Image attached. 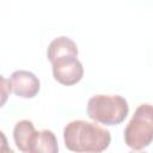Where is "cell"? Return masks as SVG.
<instances>
[{
	"label": "cell",
	"instance_id": "cell-1",
	"mask_svg": "<svg viewBox=\"0 0 153 153\" xmlns=\"http://www.w3.org/2000/svg\"><path fill=\"white\" fill-rule=\"evenodd\" d=\"M67 149L75 153H102L111 141L110 131L96 123L84 120L69 122L63 129Z\"/></svg>",
	"mask_w": 153,
	"mask_h": 153
},
{
	"label": "cell",
	"instance_id": "cell-2",
	"mask_svg": "<svg viewBox=\"0 0 153 153\" xmlns=\"http://www.w3.org/2000/svg\"><path fill=\"white\" fill-rule=\"evenodd\" d=\"M87 116L105 126L122 123L128 112L129 105L126 98L118 94H96L87 102Z\"/></svg>",
	"mask_w": 153,
	"mask_h": 153
},
{
	"label": "cell",
	"instance_id": "cell-3",
	"mask_svg": "<svg viewBox=\"0 0 153 153\" xmlns=\"http://www.w3.org/2000/svg\"><path fill=\"white\" fill-rule=\"evenodd\" d=\"M123 137L126 145L133 151H141L153 142V105L145 103L136 108Z\"/></svg>",
	"mask_w": 153,
	"mask_h": 153
},
{
	"label": "cell",
	"instance_id": "cell-4",
	"mask_svg": "<svg viewBox=\"0 0 153 153\" xmlns=\"http://www.w3.org/2000/svg\"><path fill=\"white\" fill-rule=\"evenodd\" d=\"M8 80L12 92L20 98H33L41 90L39 79L29 71H14Z\"/></svg>",
	"mask_w": 153,
	"mask_h": 153
},
{
	"label": "cell",
	"instance_id": "cell-5",
	"mask_svg": "<svg viewBox=\"0 0 153 153\" xmlns=\"http://www.w3.org/2000/svg\"><path fill=\"white\" fill-rule=\"evenodd\" d=\"M53 66V75L54 79L66 86L74 85L82 79L84 67L82 63L78 60V57L66 59L59 62H55Z\"/></svg>",
	"mask_w": 153,
	"mask_h": 153
},
{
	"label": "cell",
	"instance_id": "cell-6",
	"mask_svg": "<svg viewBox=\"0 0 153 153\" xmlns=\"http://www.w3.org/2000/svg\"><path fill=\"white\" fill-rule=\"evenodd\" d=\"M78 47L76 43L67 36H60L54 38L47 49V57L50 63H55L66 59L78 57Z\"/></svg>",
	"mask_w": 153,
	"mask_h": 153
},
{
	"label": "cell",
	"instance_id": "cell-7",
	"mask_svg": "<svg viewBox=\"0 0 153 153\" xmlns=\"http://www.w3.org/2000/svg\"><path fill=\"white\" fill-rule=\"evenodd\" d=\"M29 153H59V145L55 134L49 129L36 131Z\"/></svg>",
	"mask_w": 153,
	"mask_h": 153
},
{
	"label": "cell",
	"instance_id": "cell-8",
	"mask_svg": "<svg viewBox=\"0 0 153 153\" xmlns=\"http://www.w3.org/2000/svg\"><path fill=\"white\" fill-rule=\"evenodd\" d=\"M36 134L35 126L29 120H22L16 123L13 129V140L16 146L23 153H29L31 141Z\"/></svg>",
	"mask_w": 153,
	"mask_h": 153
},
{
	"label": "cell",
	"instance_id": "cell-9",
	"mask_svg": "<svg viewBox=\"0 0 153 153\" xmlns=\"http://www.w3.org/2000/svg\"><path fill=\"white\" fill-rule=\"evenodd\" d=\"M12 88H11V84H10V80H7L6 78L1 76V96H2V100H1V104L4 105L5 102H6V98L7 96L11 93Z\"/></svg>",
	"mask_w": 153,
	"mask_h": 153
},
{
	"label": "cell",
	"instance_id": "cell-10",
	"mask_svg": "<svg viewBox=\"0 0 153 153\" xmlns=\"http://www.w3.org/2000/svg\"><path fill=\"white\" fill-rule=\"evenodd\" d=\"M1 139H2V143H1V149H0V153H14L8 146H7V141H6V136L5 134L1 131Z\"/></svg>",
	"mask_w": 153,
	"mask_h": 153
},
{
	"label": "cell",
	"instance_id": "cell-11",
	"mask_svg": "<svg viewBox=\"0 0 153 153\" xmlns=\"http://www.w3.org/2000/svg\"><path fill=\"white\" fill-rule=\"evenodd\" d=\"M129 153H147V152H145V151H131Z\"/></svg>",
	"mask_w": 153,
	"mask_h": 153
}]
</instances>
